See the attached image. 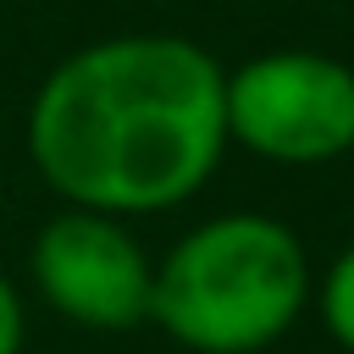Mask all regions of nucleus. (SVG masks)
Instances as JSON below:
<instances>
[{
  "label": "nucleus",
  "instance_id": "obj_4",
  "mask_svg": "<svg viewBox=\"0 0 354 354\" xmlns=\"http://www.w3.org/2000/svg\"><path fill=\"white\" fill-rule=\"evenodd\" d=\"M33 293L83 332H133L149 326L155 254L144 238L105 210L61 205L28 249Z\"/></svg>",
  "mask_w": 354,
  "mask_h": 354
},
{
  "label": "nucleus",
  "instance_id": "obj_6",
  "mask_svg": "<svg viewBox=\"0 0 354 354\" xmlns=\"http://www.w3.org/2000/svg\"><path fill=\"white\" fill-rule=\"evenodd\" d=\"M22 343H28V310L11 271L0 266V354H22Z\"/></svg>",
  "mask_w": 354,
  "mask_h": 354
},
{
  "label": "nucleus",
  "instance_id": "obj_7",
  "mask_svg": "<svg viewBox=\"0 0 354 354\" xmlns=\"http://www.w3.org/2000/svg\"><path fill=\"white\" fill-rule=\"evenodd\" d=\"M266 354H277V348H266Z\"/></svg>",
  "mask_w": 354,
  "mask_h": 354
},
{
  "label": "nucleus",
  "instance_id": "obj_5",
  "mask_svg": "<svg viewBox=\"0 0 354 354\" xmlns=\"http://www.w3.org/2000/svg\"><path fill=\"white\" fill-rule=\"evenodd\" d=\"M310 299H315V315H321L326 337L354 354V243H343L332 254V266L315 277V293Z\"/></svg>",
  "mask_w": 354,
  "mask_h": 354
},
{
  "label": "nucleus",
  "instance_id": "obj_3",
  "mask_svg": "<svg viewBox=\"0 0 354 354\" xmlns=\"http://www.w3.org/2000/svg\"><path fill=\"white\" fill-rule=\"evenodd\" d=\"M227 144L271 166H326L354 149V66L326 50H266L227 72Z\"/></svg>",
  "mask_w": 354,
  "mask_h": 354
},
{
  "label": "nucleus",
  "instance_id": "obj_1",
  "mask_svg": "<svg viewBox=\"0 0 354 354\" xmlns=\"http://www.w3.org/2000/svg\"><path fill=\"white\" fill-rule=\"evenodd\" d=\"M227 155V66L188 33H111L61 55L28 105V160L61 205L160 216Z\"/></svg>",
  "mask_w": 354,
  "mask_h": 354
},
{
  "label": "nucleus",
  "instance_id": "obj_2",
  "mask_svg": "<svg viewBox=\"0 0 354 354\" xmlns=\"http://www.w3.org/2000/svg\"><path fill=\"white\" fill-rule=\"evenodd\" d=\"M304 238L266 210H221L155 260L149 326L188 354H266L310 310Z\"/></svg>",
  "mask_w": 354,
  "mask_h": 354
}]
</instances>
